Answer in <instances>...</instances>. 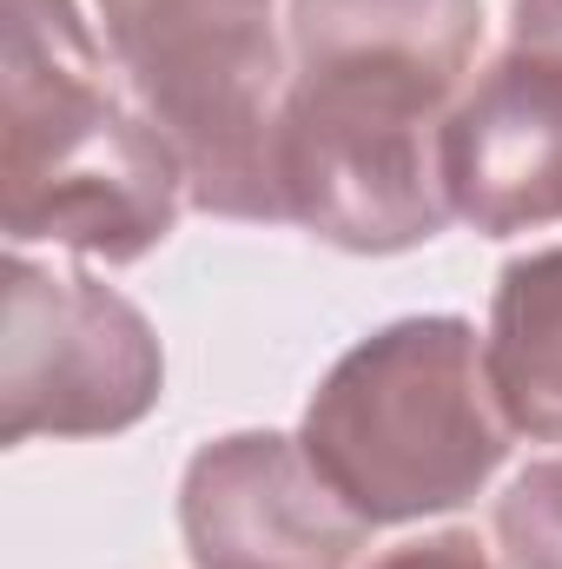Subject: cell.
<instances>
[{"mask_svg":"<svg viewBox=\"0 0 562 569\" xmlns=\"http://www.w3.org/2000/svg\"><path fill=\"white\" fill-rule=\"evenodd\" d=\"M298 443L364 523H411L470 503L510 457V425L463 318H398L324 371Z\"/></svg>","mask_w":562,"mask_h":569,"instance_id":"obj_2","label":"cell"},{"mask_svg":"<svg viewBox=\"0 0 562 569\" xmlns=\"http://www.w3.org/2000/svg\"><path fill=\"white\" fill-rule=\"evenodd\" d=\"M371 569H496L483 557V543L470 530H443V537H423V543H398L384 550Z\"/></svg>","mask_w":562,"mask_h":569,"instance_id":"obj_9","label":"cell"},{"mask_svg":"<svg viewBox=\"0 0 562 569\" xmlns=\"http://www.w3.org/2000/svg\"><path fill=\"white\" fill-rule=\"evenodd\" d=\"M483 371L516 437L562 443V246L503 266L490 298Z\"/></svg>","mask_w":562,"mask_h":569,"instance_id":"obj_7","label":"cell"},{"mask_svg":"<svg viewBox=\"0 0 562 569\" xmlns=\"http://www.w3.org/2000/svg\"><path fill=\"white\" fill-rule=\"evenodd\" d=\"M107 40L80 0H7L0 60V219L13 246H67L100 266L145 259L185 172L133 100L107 87Z\"/></svg>","mask_w":562,"mask_h":569,"instance_id":"obj_1","label":"cell"},{"mask_svg":"<svg viewBox=\"0 0 562 569\" xmlns=\"http://www.w3.org/2000/svg\"><path fill=\"white\" fill-rule=\"evenodd\" d=\"M516 47L562 53V0H516Z\"/></svg>","mask_w":562,"mask_h":569,"instance_id":"obj_10","label":"cell"},{"mask_svg":"<svg viewBox=\"0 0 562 569\" xmlns=\"http://www.w3.org/2000/svg\"><path fill=\"white\" fill-rule=\"evenodd\" d=\"M0 279V443L113 437L159 405L165 358L133 298L20 252Z\"/></svg>","mask_w":562,"mask_h":569,"instance_id":"obj_5","label":"cell"},{"mask_svg":"<svg viewBox=\"0 0 562 569\" xmlns=\"http://www.w3.org/2000/svg\"><path fill=\"white\" fill-rule=\"evenodd\" d=\"M496 543L510 569H562V457L530 463L496 503Z\"/></svg>","mask_w":562,"mask_h":569,"instance_id":"obj_8","label":"cell"},{"mask_svg":"<svg viewBox=\"0 0 562 569\" xmlns=\"http://www.w3.org/2000/svg\"><path fill=\"white\" fill-rule=\"evenodd\" d=\"M127 100L172 146L185 199L219 219H284L279 127L291 40L279 0H93Z\"/></svg>","mask_w":562,"mask_h":569,"instance_id":"obj_4","label":"cell"},{"mask_svg":"<svg viewBox=\"0 0 562 569\" xmlns=\"http://www.w3.org/2000/svg\"><path fill=\"white\" fill-rule=\"evenodd\" d=\"M179 530L192 569H351L371 523L324 483L298 437L239 430L185 463Z\"/></svg>","mask_w":562,"mask_h":569,"instance_id":"obj_6","label":"cell"},{"mask_svg":"<svg viewBox=\"0 0 562 569\" xmlns=\"http://www.w3.org/2000/svg\"><path fill=\"white\" fill-rule=\"evenodd\" d=\"M463 73L384 53L291 60L279 127L284 219L338 252H411L456 212L443 192V127Z\"/></svg>","mask_w":562,"mask_h":569,"instance_id":"obj_3","label":"cell"}]
</instances>
